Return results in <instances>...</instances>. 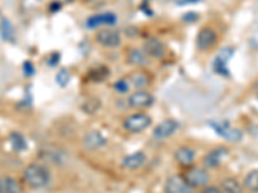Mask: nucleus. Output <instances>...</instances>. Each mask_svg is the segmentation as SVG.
I'll return each instance as SVG.
<instances>
[{
	"instance_id": "c85d7f7f",
	"label": "nucleus",
	"mask_w": 258,
	"mask_h": 193,
	"mask_svg": "<svg viewBox=\"0 0 258 193\" xmlns=\"http://www.w3.org/2000/svg\"><path fill=\"white\" fill-rule=\"evenodd\" d=\"M252 92L255 93V94L257 95V97H258V79L256 80L255 82H253V85H252Z\"/></svg>"
},
{
	"instance_id": "9d476101",
	"label": "nucleus",
	"mask_w": 258,
	"mask_h": 193,
	"mask_svg": "<svg viewBox=\"0 0 258 193\" xmlns=\"http://www.w3.org/2000/svg\"><path fill=\"white\" fill-rule=\"evenodd\" d=\"M229 155L226 147H217L213 151L208 152L203 158V164H204L205 169H216L218 168L225 158Z\"/></svg>"
},
{
	"instance_id": "dca6fc26",
	"label": "nucleus",
	"mask_w": 258,
	"mask_h": 193,
	"mask_svg": "<svg viewBox=\"0 0 258 193\" xmlns=\"http://www.w3.org/2000/svg\"><path fill=\"white\" fill-rule=\"evenodd\" d=\"M146 155L143 152H134L127 156L123 160V166L128 170H137L146 162Z\"/></svg>"
},
{
	"instance_id": "20e7f679",
	"label": "nucleus",
	"mask_w": 258,
	"mask_h": 193,
	"mask_svg": "<svg viewBox=\"0 0 258 193\" xmlns=\"http://www.w3.org/2000/svg\"><path fill=\"white\" fill-rule=\"evenodd\" d=\"M213 128L222 138H225L229 142L238 143L243 139V131L238 128L231 127L227 121H217V123H212Z\"/></svg>"
},
{
	"instance_id": "a878e982",
	"label": "nucleus",
	"mask_w": 258,
	"mask_h": 193,
	"mask_svg": "<svg viewBox=\"0 0 258 193\" xmlns=\"http://www.w3.org/2000/svg\"><path fill=\"white\" fill-rule=\"evenodd\" d=\"M34 71H35V68L30 61H27V62L23 64V72H25L26 76H28V77L32 76V75H34Z\"/></svg>"
},
{
	"instance_id": "412c9836",
	"label": "nucleus",
	"mask_w": 258,
	"mask_h": 193,
	"mask_svg": "<svg viewBox=\"0 0 258 193\" xmlns=\"http://www.w3.org/2000/svg\"><path fill=\"white\" fill-rule=\"evenodd\" d=\"M0 32H1V36H3L4 40L12 41L14 39V29H13V25L10 23L9 19H1V22H0Z\"/></svg>"
},
{
	"instance_id": "aec40b11",
	"label": "nucleus",
	"mask_w": 258,
	"mask_h": 193,
	"mask_svg": "<svg viewBox=\"0 0 258 193\" xmlns=\"http://www.w3.org/2000/svg\"><path fill=\"white\" fill-rule=\"evenodd\" d=\"M244 187L252 193H258V170L249 171L244 178Z\"/></svg>"
},
{
	"instance_id": "6e6552de",
	"label": "nucleus",
	"mask_w": 258,
	"mask_h": 193,
	"mask_svg": "<svg viewBox=\"0 0 258 193\" xmlns=\"http://www.w3.org/2000/svg\"><path fill=\"white\" fill-rule=\"evenodd\" d=\"M154 103V95L151 93L146 92V90H137L132 93L128 98V105L130 108L134 110H142V108H147Z\"/></svg>"
},
{
	"instance_id": "393cba45",
	"label": "nucleus",
	"mask_w": 258,
	"mask_h": 193,
	"mask_svg": "<svg viewBox=\"0 0 258 193\" xmlns=\"http://www.w3.org/2000/svg\"><path fill=\"white\" fill-rule=\"evenodd\" d=\"M129 88H130V86H129V81H127V80L124 79L119 80V81H117L114 84V89L119 93H127L129 90Z\"/></svg>"
},
{
	"instance_id": "bb28decb",
	"label": "nucleus",
	"mask_w": 258,
	"mask_h": 193,
	"mask_svg": "<svg viewBox=\"0 0 258 193\" xmlns=\"http://www.w3.org/2000/svg\"><path fill=\"white\" fill-rule=\"evenodd\" d=\"M200 193H224L220 187H216V186H205L202 190Z\"/></svg>"
},
{
	"instance_id": "f3484780",
	"label": "nucleus",
	"mask_w": 258,
	"mask_h": 193,
	"mask_svg": "<svg viewBox=\"0 0 258 193\" xmlns=\"http://www.w3.org/2000/svg\"><path fill=\"white\" fill-rule=\"evenodd\" d=\"M0 193H22V186L12 177L0 178Z\"/></svg>"
},
{
	"instance_id": "f8f14e48",
	"label": "nucleus",
	"mask_w": 258,
	"mask_h": 193,
	"mask_svg": "<svg viewBox=\"0 0 258 193\" xmlns=\"http://www.w3.org/2000/svg\"><path fill=\"white\" fill-rule=\"evenodd\" d=\"M117 23V16L111 12L98 13L87 19L88 29H98L101 26H113Z\"/></svg>"
},
{
	"instance_id": "5701e85b",
	"label": "nucleus",
	"mask_w": 258,
	"mask_h": 193,
	"mask_svg": "<svg viewBox=\"0 0 258 193\" xmlns=\"http://www.w3.org/2000/svg\"><path fill=\"white\" fill-rule=\"evenodd\" d=\"M56 81L57 84H58L60 86H62V88L63 86H66L70 81V73L67 72L66 70H61L60 72L57 73Z\"/></svg>"
},
{
	"instance_id": "f257e3e1",
	"label": "nucleus",
	"mask_w": 258,
	"mask_h": 193,
	"mask_svg": "<svg viewBox=\"0 0 258 193\" xmlns=\"http://www.w3.org/2000/svg\"><path fill=\"white\" fill-rule=\"evenodd\" d=\"M23 182L27 184L28 187L34 188V190H40L44 188L51 179L49 170L45 168L44 165L38 164V162H32L28 164L23 170Z\"/></svg>"
},
{
	"instance_id": "0eeeda50",
	"label": "nucleus",
	"mask_w": 258,
	"mask_h": 193,
	"mask_svg": "<svg viewBox=\"0 0 258 193\" xmlns=\"http://www.w3.org/2000/svg\"><path fill=\"white\" fill-rule=\"evenodd\" d=\"M106 144V138L100 131H96V130H92V131L87 133L84 135V138H83V147H84L85 151H89V152L100 151Z\"/></svg>"
},
{
	"instance_id": "423d86ee",
	"label": "nucleus",
	"mask_w": 258,
	"mask_h": 193,
	"mask_svg": "<svg viewBox=\"0 0 258 193\" xmlns=\"http://www.w3.org/2000/svg\"><path fill=\"white\" fill-rule=\"evenodd\" d=\"M165 193H194V188L185 181V178L180 175L169 177L164 184Z\"/></svg>"
},
{
	"instance_id": "4be33fe9",
	"label": "nucleus",
	"mask_w": 258,
	"mask_h": 193,
	"mask_svg": "<svg viewBox=\"0 0 258 193\" xmlns=\"http://www.w3.org/2000/svg\"><path fill=\"white\" fill-rule=\"evenodd\" d=\"M10 143L14 151H23L26 148V140L21 134L13 133L10 135Z\"/></svg>"
},
{
	"instance_id": "7ed1b4c3",
	"label": "nucleus",
	"mask_w": 258,
	"mask_h": 193,
	"mask_svg": "<svg viewBox=\"0 0 258 193\" xmlns=\"http://www.w3.org/2000/svg\"><path fill=\"white\" fill-rule=\"evenodd\" d=\"M183 178H185V181L192 188H204L205 186H208L209 181H211L209 173H208L205 168L189 169V170H186Z\"/></svg>"
},
{
	"instance_id": "2eb2a0df",
	"label": "nucleus",
	"mask_w": 258,
	"mask_h": 193,
	"mask_svg": "<svg viewBox=\"0 0 258 193\" xmlns=\"http://www.w3.org/2000/svg\"><path fill=\"white\" fill-rule=\"evenodd\" d=\"M174 160L181 166H190L195 161V151L190 147H180L174 152Z\"/></svg>"
},
{
	"instance_id": "9b49d317",
	"label": "nucleus",
	"mask_w": 258,
	"mask_h": 193,
	"mask_svg": "<svg viewBox=\"0 0 258 193\" xmlns=\"http://www.w3.org/2000/svg\"><path fill=\"white\" fill-rule=\"evenodd\" d=\"M96 41L104 48H117L122 43V39H120L119 32L107 29L98 31L96 35Z\"/></svg>"
},
{
	"instance_id": "39448f33",
	"label": "nucleus",
	"mask_w": 258,
	"mask_h": 193,
	"mask_svg": "<svg viewBox=\"0 0 258 193\" xmlns=\"http://www.w3.org/2000/svg\"><path fill=\"white\" fill-rule=\"evenodd\" d=\"M218 35L212 27H203L196 36V47L199 51L208 52L211 51L214 45L217 44Z\"/></svg>"
},
{
	"instance_id": "a211bd4d",
	"label": "nucleus",
	"mask_w": 258,
	"mask_h": 193,
	"mask_svg": "<svg viewBox=\"0 0 258 193\" xmlns=\"http://www.w3.org/2000/svg\"><path fill=\"white\" fill-rule=\"evenodd\" d=\"M221 190L224 193H242L243 186L235 178H226L221 182Z\"/></svg>"
},
{
	"instance_id": "cd10ccee",
	"label": "nucleus",
	"mask_w": 258,
	"mask_h": 193,
	"mask_svg": "<svg viewBox=\"0 0 258 193\" xmlns=\"http://www.w3.org/2000/svg\"><path fill=\"white\" fill-rule=\"evenodd\" d=\"M251 47L258 48V31L256 32L255 35H252V38H251Z\"/></svg>"
},
{
	"instance_id": "f03ea898",
	"label": "nucleus",
	"mask_w": 258,
	"mask_h": 193,
	"mask_svg": "<svg viewBox=\"0 0 258 193\" xmlns=\"http://www.w3.org/2000/svg\"><path fill=\"white\" fill-rule=\"evenodd\" d=\"M151 123V117L148 116L147 114L137 112V114H133L127 117L123 123V128L127 131H129V133L137 134L145 131L147 128H150Z\"/></svg>"
},
{
	"instance_id": "1a4fd4ad",
	"label": "nucleus",
	"mask_w": 258,
	"mask_h": 193,
	"mask_svg": "<svg viewBox=\"0 0 258 193\" xmlns=\"http://www.w3.org/2000/svg\"><path fill=\"white\" fill-rule=\"evenodd\" d=\"M178 128H180V124L177 123L176 120H173V119H168V120L161 121V123L155 128L152 135H154L155 139L164 140L173 135L177 130H178Z\"/></svg>"
},
{
	"instance_id": "ddd939ff",
	"label": "nucleus",
	"mask_w": 258,
	"mask_h": 193,
	"mask_svg": "<svg viewBox=\"0 0 258 193\" xmlns=\"http://www.w3.org/2000/svg\"><path fill=\"white\" fill-rule=\"evenodd\" d=\"M145 52L154 60H163L167 54V48L157 39H148L145 43Z\"/></svg>"
},
{
	"instance_id": "c756f323",
	"label": "nucleus",
	"mask_w": 258,
	"mask_h": 193,
	"mask_svg": "<svg viewBox=\"0 0 258 193\" xmlns=\"http://www.w3.org/2000/svg\"><path fill=\"white\" fill-rule=\"evenodd\" d=\"M199 0H181L180 4L181 5H187V4H191V3H196Z\"/></svg>"
},
{
	"instance_id": "b1692460",
	"label": "nucleus",
	"mask_w": 258,
	"mask_h": 193,
	"mask_svg": "<svg viewBox=\"0 0 258 193\" xmlns=\"http://www.w3.org/2000/svg\"><path fill=\"white\" fill-rule=\"evenodd\" d=\"M233 54H234L233 48L227 47V48H225V49H222V51L220 52L217 60L221 61V62H224V64H227V61L230 60Z\"/></svg>"
},
{
	"instance_id": "6ab92c4d",
	"label": "nucleus",
	"mask_w": 258,
	"mask_h": 193,
	"mask_svg": "<svg viewBox=\"0 0 258 193\" xmlns=\"http://www.w3.org/2000/svg\"><path fill=\"white\" fill-rule=\"evenodd\" d=\"M127 60L130 64H134V66H143L147 62V57L145 56V53H142L139 49H129L128 53H127Z\"/></svg>"
},
{
	"instance_id": "4468645a",
	"label": "nucleus",
	"mask_w": 258,
	"mask_h": 193,
	"mask_svg": "<svg viewBox=\"0 0 258 193\" xmlns=\"http://www.w3.org/2000/svg\"><path fill=\"white\" fill-rule=\"evenodd\" d=\"M129 81L137 90H145L150 85V75L143 70H135L129 75Z\"/></svg>"
}]
</instances>
